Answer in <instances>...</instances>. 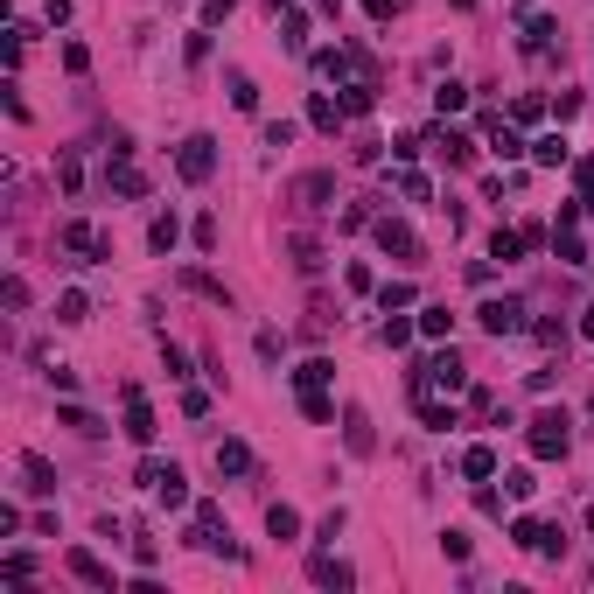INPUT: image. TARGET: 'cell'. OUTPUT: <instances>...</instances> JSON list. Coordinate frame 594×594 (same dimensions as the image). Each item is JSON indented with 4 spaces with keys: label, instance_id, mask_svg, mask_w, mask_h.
Returning a JSON list of instances; mask_svg holds the SVG:
<instances>
[{
    "label": "cell",
    "instance_id": "obj_1",
    "mask_svg": "<svg viewBox=\"0 0 594 594\" xmlns=\"http://www.w3.org/2000/svg\"><path fill=\"white\" fill-rule=\"evenodd\" d=\"M532 455L539 461H567V448H573V420H567V405H545V413H532Z\"/></svg>",
    "mask_w": 594,
    "mask_h": 594
},
{
    "label": "cell",
    "instance_id": "obj_2",
    "mask_svg": "<svg viewBox=\"0 0 594 594\" xmlns=\"http://www.w3.org/2000/svg\"><path fill=\"white\" fill-rule=\"evenodd\" d=\"M371 231H378V252H385V259H405V266H420V259H427V245L413 238V224H399V217H378Z\"/></svg>",
    "mask_w": 594,
    "mask_h": 594
},
{
    "label": "cell",
    "instance_id": "obj_3",
    "mask_svg": "<svg viewBox=\"0 0 594 594\" xmlns=\"http://www.w3.org/2000/svg\"><path fill=\"white\" fill-rule=\"evenodd\" d=\"M511 545L539 552V560H560V552H567V532H552V524H539V517H511Z\"/></svg>",
    "mask_w": 594,
    "mask_h": 594
},
{
    "label": "cell",
    "instance_id": "obj_4",
    "mask_svg": "<svg viewBox=\"0 0 594 594\" xmlns=\"http://www.w3.org/2000/svg\"><path fill=\"white\" fill-rule=\"evenodd\" d=\"M476 322H483L489 336H517V329H532V322H524V301H517V294H489L483 308H476Z\"/></svg>",
    "mask_w": 594,
    "mask_h": 594
},
{
    "label": "cell",
    "instance_id": "obj_5",
    "mask_svg": "<svg viewBox=\"0 0 594 594\" xmlns=\"http://www.w3.org/2000/svg\"><path fill=\"white\" fill-rule=\"evenodd\" d=\"M175 168H182V182H210V175H217V140L210 134H190V140H182V154H175Z\"/></svg>",
    "mask_w": 594,
    "mask_h": 594
},
{
    "label": "cell",
    "instance_id": "obj_6",
    "mask_svg": "<svg viewBox=\"0 0 594 594\" xmlns=\"http://www.w3.org/2000/svg\"><path fill=\"white\" fill-rule=\"evenodd\" d=\"M63 567L78 573L84 588H98V594H112V588H119V580H112V567L98 560V552H91V545H70V552H63Z\"/></svg>",
    "mask_w": 594,
    "mask_h": 594
},
{
    "label": "cell",
    "instance_id": "obj_7",
    "mask_svg": "<svg viewBox=\"0 0 594 594\" xmlns=\"http://www.w3.org/2000/svg\"><path fill=\"white\" fill-rule=\"evenodd\" d=\"M413 385H441V392H469V371H461V357H455V350H441L433 364H420V371H413Z\"/></svg>",
    "mask_w": 594,
    "mask_h": 594
},
{
    "label": "cell",
    "instance_id": "obj_8",
    "mask_svg": "<svg viewBox=\"0 0 594 594\" xmlns=\"http://www.w3.org/2000/svg\"><path fill=\"white\" fill-rule=\"evenodd\" d=\"M56 238H63V252H84V259H112V238H98V231H91L84 217H70V224H63Z\"/></svg>",
    "mask_w": 594,
    "mask_h": 594
},
{
    "label": "cell",
    "instance_id": "obj_9",
    "mask_svg": "<svg viewBox=\"0 0 594 594\" xmlns=\"http://www.w3.org/2000/svg\"><path fill=\"white\" fill-rule=\"evenodd\" d=\"M154 405L140 399V385H126V441H140V448H147V441H154Z\"/></svg>",
    "mask_w": 594,
    "mask_h": 594
},
{
    "label": "cell",
    "instance_id": "obj_10",
    "mask_svg": "<svg viewBox=\"0 0 594 594\" xmlns=\"http://www.w3.org/2000/svg\"><path fill=\"white\" fill-rule=\"evenodd\" d=\"M461 476H469V483H489V476H497V448H489V441H469V448H461Z\"/></svg>",
    "mask_w": 594,
    "mask_h": 594
},
{
    "label": "cell",
    "instance_id": "obj_11",
    "mask_svg": "<svg viewBox=\"0 0 594 594\" xmlns=\"http://www.w3.org/2000/svg\"><path fill=\"white\" fill-rule=\"evenodd\" d=\"M433 154H441V162H476V140L461 134V126H441V134H433Z\"/></svg>",
    "mask_w": 594,
    "mask_h": 594
},
{
    "label": "cell",
    "instance_id": "obj_12",
    "mask_svg": "<svg viewBox=\"0 0 594 594\" xmlns=\"http://www.w3.org/2000/svg\"><path fill=\"white\" fill-rule=\"evenodd\" d=\"M378 106V78H371V70H364V78L357 84H343V119H364V112Z\"/></svg>",
    "mask_w": 594,
    "mask_h": 594
},
{
    "label": "cell",
    "instance_id": "obj_13",
    "mask_svg": "<svg viewBox=\"0 0 594 594\" xmlns=\"http://www.w3.org/2000/svg\"><path fill=\"white\" fill-rule=\"evenodd\" d=\"M308 580H315V588H357V573L343 567V560H329V552H315V560H308Z\"/></svg>",
    "mask_w": 594,
    "mask_h": 594
},
{
    "label": "cell",
    "instance_id": "obj_14",
    "mask_svg": "<svg viewBox=\"0 0 594 594\" xmlns=\"http://www.w3.org/2000/svg\"><path fill=\"white\" fill-rule=\"evenodd\" d=\"M217 476H252V448H245V441H217Z\"/></svg>",
    "mask_w": 594,
    "mask_h": 594
},
{
    "label": "cell",
    "instance_id": "obj_15",
    "mask_svg": "<svg viewBox=\"0 0 594 594\" xmlns=\"http://www.w3.org/2000/svg\"><path fill=\"white\" fill-rule=\"evenodd\" d=\"M532 162H539V168H567L573 162L567 134H539V140H532Z\"/></svg>",
    "mask_w": 594,
    "mask_h": 594
},
{
    "label": "cell",
    "instance_id": "obj_16",
    "mask_svg": "<svg viewBox=\"0 0 594 594\" xmlns=\"http://www.w3.org/2000/svg\"><path fill=\"white\" fill-rule=\"evenodd\" d=\"M56 427H70V433H84V441H98V433H106V420H98V413H84V405H56Z\"/></svg>",
    "mask_w": 594,
    "mask_h": 594
},
{
    "label": "cell",
    "instance_id": "obj_17",
    "mask_svg": "<svg viewBox=\"0 0 594 594\" xmlns=\"http://www.w3.org/2000/svg\"><path fill=\"white\" fill-rule=\"evenodd\" d=\"M308 126H315V134H336V126H343V98H322V91H315V98H308Z\"/></svg>",
    "mask_w": 594,
    "mask_h": 594
},
{
    "label": "cell",
    "instance_id": "obj_18",
    "mask_svg": "<svg viewBox=\"0 0 594 594\" xmlns=\"http://www.w3.org/2000/svg\"><path fill=\"white\" fill-rule=\"evenodd\" d=\"M154 497H162V511H182V504H190V476H182V469L168 461V476L154 483Z\"/></svg>",
    "mask_w": 594,
    "mask_h": 594
},
{
    "label": "cell",
    "instance_id": "obj_19",
    "mask_svg": "<svg viewBox=\"0 0 594 594\" xmlns=\"http://www.w3.org/2000/svg\"><path fill=\"white\" fill-rule=\"evenodd\" d=\"M420 336H427V343H448V336H455V315H448L441 301H427V308H420Z\"/></svg>",
    "mask_w": 594,
    "mask_h": 594
},
{
    "label": "cell",
    "instance_id": "obj_20",
    "mask_svg": "<svg viewBox=\"0 0 594 594\" xmlns=\"http://www.w3.org/2000/svg\"><path fill=\"white\" fill-rule=\"evenodd\" d=\"M147 245H154L162 259H168V252H175V245H182V224H175V210H162V217H154V224H147Z\"/></svg>",
    "mask_w": 594,
    "mask_h": 594
},
{
    "label": "cell",
    "instance_id": "obj_21",
    "mask_svg": "<svg viewBox=\"0 0 594 594\" xmlns=\"http://www.w3.org/2000/svg\"><path fill=\"white\" fill-rule=\"evenodd\" d=\"M343 441H350V455H371V448H378V441H371V420H364V413H343Z\"/></svg>",
    "mask_w": 594,
    "mask_h": 594
},
{
    "label": "cell",
    "instance_id": "obj_22",
    "mask_svg": "<svg viewBox=\"0 0 594 594\" xmlns=\"http://www.w3.org/2000/svg\"><path fill=\"white\" fill-rule=\"evenodd\" d=\"M329 378H336V364H329V357H308V364H294V385H301V392H322Z\"/></svg>",
    "mask_w": 594,
    "mask_h": 594
},
{
    "label": "cell",
    "instance_id": "obj_23",
    "mask_svg": "<svg viewBox=\"0 0 594 594\" xmlns=\"http://www.w3.org/2000/svg\"><path fill=\"white\" fill-rule=\"evenodd\" d=\"M315 70H322V78H350V70H364V56H350V50H322V56H315Z\"/></svg>",
    "mask_w": 594,
    "mask_h": 594
},
{
    "label": "cell",
    "instance_id": "obj_24",
    "mask_svg": "<svg viewBox=\"0 0 594 594\" xmlns=\"http://www.w3.org/2000/svg\"><path fill=\"white\" fill-rule=\"evenodd\" d=\"M301 420H315V427H329V420H336V399H329V385H322V392H301Z\"/></svg>",
    "mask_w": 594,
    "mask_h": 594
},
{
    "label": "cell",
    "instance_id": "obj_25",
    "mask_svg": "<svg viewBox=\"0 0 594 594\" xmlns=\"http://www.w3.org/2000/svg\"><path fill=\"white\" fill-rule=\"evenodd\" d=\"M552 35H560V22H552V14H532V22H524V50H552Z\"/></svg>",
    "mask_w": 594,
    "mask_h": 594
},
{
    "label": "cell",
    "instance_id": "obj_26",
    "mask_svg": "<svg viewBox=\"0 0 594 594\" xmlns=\"http://www.w3.org/2000/svg\"><path fill=\"white\" fill-rule=\"evenodd\" d=\"M266 532H273V539H301V511H294V504H273Z\"/></svg>",
    "mask_w": 594,
    "mask_h": 594
},
{
    "label": "cell",
    "instance_id": "obj_27",
    "mask_svg": "<svg viewBox=\"0 0 594 594\" xmlns=\"http://www.w3.org/2000/svg\"><path fill=\"white\" fill-rule=\"evenodd\" d=\"M22 476H28V489H35V497H50V489H56V469H50L42 455H22Z\"/></svg>",
    "mask_w": 594,
    "mask_h": 594
},
{
    "label": "cell",
    "instance_id": "obj_28",
    "mask_svg": "<svg viewBox=\"0 0 594 594\" xmlns=\"http://www.w3.org/2000/svg\"><path fill=\"white\" fill-rule=\"evenodd\" d=\"M392 182H399V196H405V203H427V196H433V182L420 175V168H399Z\"/></svg>",
    "mask_w": 594,
    "mask_h": 594
},
{
    "label": "cell",
    "instance_id": "obj_29",
    "mask_svg": "<svg viewBox=\"0 0 594 594\" xmlns=\"http://www.w3.org/2000/svg\"><path fill=\"white\" fill-rule=\"evenodd\" d=\"M112 196H147V175H140L134 162H119L112 168Z\"/></svg>",
    "mask_w": 594,
    "mask_h": 594
},
{
    "label": "cell",
    "instance_id": "obj_30",
    "mask_svg": "<svg viewBox=\"0 0 594 594\" xmlns=\"http://www.w3.org/2000/svg\"><path fill=\"white\" fill-rule=\"evenodd\" d=\"M294 196H301V203H329V196H336V175H301Z\"/></svg>",
    "mask_w": 594,
    "mask_h": 594
},
{
    "label": "cell",
    "instance_id": "obj_31",
    "mask_svg": "<svg viewBox=\"0 0 594 594\" xmlns=\"http://www.w3.org/2000/svg\"><path fill=\"white\" fill-rule=\"evenodd\" d=\"M182 287H190V294H203V301H217V308H224V301H231V294H224V280H210V273H182Z\"/></svg>",
    "mask_w": 594,
    "mask_h": 594
},
{
    "label": "cell",
    "instance_id": "obj_32",
    "mask_svg": "<svg viewBox=\"0 0 594 594\" xmlns=\"http://www.w3.org/2000/svg\"><path fill=\"white\" fill-rule=\"evenodd\" d=\"M413 301H420V294H413V280H385V287H378V308H385V315H392V308H413Z\"/></svg>",
    "mask_w": 594,
    "mask_h": 594
},
{
    "label": "cell",
    "instance_id": "obj_33",
    "mask_svg": "<svg viewBox=\"0 0 594 594\" xmlns=\"http://www.w3.org/2000/svg\"><path fill=\"white\" fill-rule=\"evenodd\" d=\"M461 106H469V84H441V91H433V112H441V119L461 112Z\"/></svg>",
    "mask_w": 594,
    "mask_h": 594
},
{
    "label": "cell",
    "instance_id": "obj_34",
    "mask_svg": "<svg viewBox=\"0 0 594 594\" xmlns=\"http://www.w3.org/2000/svg\"><path fill=\"white\" fill-rule=\"evenodd\" d=\"M84 315H91V301H84L78 287H70V294L56 301V322H84Z\"/></svg>",
    "mask_w": 594,
    "mask_h": 594
},
{
    "label": "cell",
    "instance_id": "obj_35",
    "mask_svg": "<svg viewBox=\"0 0 594 594\" xmlns=\"http://www.w3.org/2000/svg\"><path fill=\"white\" fill-rule=\"evenodd\" d=\"M517 252H524V238H517V231H497V238H489V259H504V266H511Z\"/></svg>",
    "mask_w": 594,
    "mask_h": 594
},
{
    "label": "cell",
    "instance_id": "obj_36",
    "mask_svg": "<svg viewBox=\"0 0 594 594\" xmlns=\"http://www.w3.org/2000/svg\"><path fill=\"white\" fill-rule=\"evenodd\" d=\"M294 266L301 273H322V245H315V238H294Z\"/></svg>",
    "mask_w": 594,
    "mask_h": 594
},
{
    "label": "cell",
    "instance_id": "obj_37",
    "mask_svg": "<svg viewBox=\"0 0 594 594\" xmlns=\"http://www.w3.org/2000/svg\"><path fill=\"white\" fill-rule=\"evenodd\" d=\"M231 106H238V112L259 106V91H252V78H245V70H231Z\"/></svg>",
    "mask_w": 594,
    "mask_h": 594
},
{
    "label": "cell",
    "instance_id": "obj_38",
    "mask_svg": "<svg viewBox=\"0 0 594 594\" xmlns=\"http://www.w3.org/2000/svg\"><path fill=\"white\" fill-rule=\"evenodd\" d=\"M573 196L594 210V162H573Z\"/></svg>",
    "mask_w": 594,
    "mask_h": 594
},
{
    "label": "cell",
    "instance_id": "obj_39",
    "mask_svg": "<svg viewBox=\"0 0 594 594\" xmlns=\"http://www.w3.org/2000/svg\"><path fill=\"white\" fill-rule=\"evenodd\" d=\"M63 70H70V78H84V70H91V50H84V42H63Z\"/></svg>",
    "mask_w": 594,
    "mask_h": 594
},
{
    "label": "cell",
    "instance_id": "obj_40",
    "mask_svg": "<svg viewBox=\"0 0 594 594\" xmlns=\"http://www.w3.org/2000/svg\"><path fill=\"white\" fill-rule=\"evenodd\" d=\"M413 336H420V322H399V315H392V322H385V343H392V350H405V343H413Z\"/></svg>",
    "mask_w": 594,
    "mask_h": 594
},
{
    "label": "cell",
    "instance_id": "obj_41",
    "mask_svg": "<svg viewBox=\"0 0 594 594\" xmlns=\"http://www.w3.org/2000/svg\"><path fill=\"white\" fill-rule=\"evenodd\" d=\"M504 489H511L517 504H524V497H539V483H532V469H511V476H504Z\"/></svg>",
    "mask_w": 594,
    "mask_h": 594
},
{
    "label": "cell",
    "instance_id": "obj_42",
    "mask_svg": "<svg viewBox=\"0 0 594 594\" xmlns=\"http://www.w3.org/2000/svg\"><path fill=\"white\" fill-rule=\"evenodd\" d=\"M0 573H7V580H35V560H28V552H7V560H0Z\"/></svg>",
    "mask_w": 594,
    "mask_h": 594
},
{
    "label": "cell",
    "instance_id": "obj_43",
    "mask_svg": "<svg viewBox=\"0 0 594 594\" xmlns=\"http://www.w3.org/2000/svg\"><path fill=\"white\" fill-rule=\"evenodd\" d=\"M476 511H483V517H504V497H497L489 483H476Z\"/></svg>",
    "mask_w": 594,
    "mask_h": 594
},
{
    "label": "cell",
    "instance_id": "obj_44",
    "mask_svg": "<svg viewBox=\"0 0 594 594\" xmlns=\"http://www.w3.org/2000/svg\"><path fill=\"white\" fill-rule=\"evenodd\" d=\"M162 364H168V378H190V357L175 350V343H162Z\"/></svg>",
    "mask_w": 594,
    "mask_h": 594
},
{
    "label": "cell",
    "instance_id": "obj_45",
    "mask_svg": "<svg viewBox=\"0 0 594 594\" xmlns=\"http://www.w3.org/2000/svg\"><path fill=\"white\" fill-rule=\"evenodd\" d=\"M162 476H168V461H140V469H134V483H140V489H154Z\"/></svg>",
    "mask_w": 594,
    "mask_h": 594
},
{
    "label": "cell",
    "instance_id": "obj_46",
    "mask_svg": "<svg viewBox=\"0 0 594 594\" xmlns=\"http://www.w3.org/2000/svg\"><path fill=\"white\" fill-rule=\"evenodd\" d=\"M196 252H217V217H196Z\"/></svg>",
    "mask_w": 594,
    "mask_h": 594
},
{
    "label": "cell",
    "instance_id": "obj_47",
    "mask_svg": "<svg viewBox=\"0 0 594 594\" xmlns=\"http://www.w3.org/2000/svg\"><path fill=\"white\" fill-rule=\"evenodd\" d=\"M441 552H448V560H469V532H441Z\"/></svg>",
    "mask_w": 594,
    "mask_h": 594
},
{
    "label": "cell",
    "instance_id": "obj_48",
    "mask_svg": "<svg viewBox=\"0 0 594 594\" xmlns=\"http://www.w3.org/2000/svg\"><path fill=\"white\" fill-rule=\"evenodd\" d=\"M42 14H50V28H63L70 22V0H42Z\"/></svg>",
    "mask_w": 594,
    "mask_h": 594
},
{
    "label": "cell",
    "instance_id": "obj_49",
    "mask_svg": "<svg viewBox=\"0 0 594 594\" xmlns=\"http://www.w3.org/2000/svg\"><path fill=\"white\" fill-rule=\"evenodd\" d=\"M392 7H399V0H364V14H371V22H392Z\"/></svg>",
    "mask_w": 594,
    "mask_h": 594
},
{
    "label": "cell",
    "instance_id": "obj_50",
    "mask_svg": "<svg viewBox=\"0 0 594 594\" xmlns=\"http://www.w3.org/2000/svg\"><path fill=\"white\" fill-rule=\"evenodd\" d=\"M315 7H322V14H336V7H343V0H315Z\"/></svg>",
    "mask_w": 594,
    "mask_h": 594
},
{
    "label": "cell",
    "instance_id": "obj_51",
    "mask_svg": "<svg viewBox=\"0 0 594 594\" xmlns=\"http://www.w3.org/2000/svg\"><path fill=\"white\" fill-rule=\"evenodd\" d=\"M580 329H588V336H594V308H588V315H580Z\"/></svg>",
    "mask_w": 594,
    "mask_h": 594
},
{
    "label": "cell",
    "instance_id": "obj_52",
    "mask_svg": "<svg viewBox=\"0 0 594 594\" xmlns=\"http://www.w3.org/2000/svg\"><path fill=\"white\" fill-rule=\"evenodd\" d=\"M455 7H476V0H455Z\"/></svg>",
    "mask_w": 594,
    "mask_h": 594
},
{
    "label": "cell",
    "instance_id": "obj_53",
    "mask_svg": "<svg viewBox=\"0 0 594 594\" xmlns=\"http://www.w3.org/2000/svg\"><path fill=\"white\" fill-rule=\"evenodd\" d=\"M588 420H594V399H588Z\"/></svg>",
    "mask_w": 594,
    "mask_h": 594
}]
</instances>
